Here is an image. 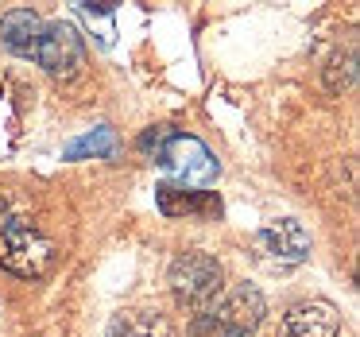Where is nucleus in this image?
I'll return each instance as SVG.
<instances>
[{
    "label": "nucleus",
    "mask_w": 360,
    "mask_h": 337,
    "mask_svg": "<svg viewBox=\"0 0 360 337\" xmlns=\"http://www.w3.org/2000/svg\"><path fill=\"white\" fill-rule=\"evenodd\" d=\"M55 264V241L35 221L32 205L0 190V267L20 279H43Z\"/></svg>",
    "instance_id": "f257e3e1"
},
{
    "label": "nucleus",
    "mask_w": 360,
    "mask_h": 337,
    "mask_svg": "<svg viewBox=\"0 0 360 337\" xmlns=\"http://www.w3.org/2000/svg\"><path fill=\"white\" fill-rule=\"evenodd\" d=\"M267 314V303L259 287L252 283H233L225 287L210 306L190 314L186 337H252Z\"/></svg>",
    "instance_id": "f03ea898"
},
{
    "label": "nucleus",
    "mask_w": 360,
    "mask_h": 337,
    "mask_svg": "<svg viewBox=\"0 0 360 337\" xmlns=\"http://www.w3.org/2000/svg\"><path fill=\"white\" fill-rule=\"evenodd\" d=\"M140 151H148L159 167H167L174 174L171 182H182V186L210 190V182L217 179V159L210 155V148L202 140H194V136H182L167 125L148 128L140 136Z\"/></svg>",
    "instance_id": "7ed1b4c3"
},
{
    "label": "nucleus",
    "mask_w": 360,
    "mask_h": 337,
    "mask_svg": "<svg viewBox=\"0 0 360 337\" xmlns=\"http://www.w3.org/2000/svg\"><path fill=\"white\" fill-rule=\"evenodd\" d=\"M167 287H171L174 303L186 306L190 314H198L225 291V267H221L217 256H210L202 248L179 252L171 272H167Z\"/></svg>",
    "instance_id": "20e7f679"
},
{
    "label": "nucleus",
    "mask_w": 360,
    "mask_h": 337,
    "mask_svg": "<svg viewBox=\"0 0 360 337\" xmlns=\"http://www.w3.org/2000/svg\"><path fill=\"white\" fill-rule=\"evenodd\" d=\"M252 256H256L259 267L267 272H295L298 264H306L310 256V233L298 225L295 217H279L267 221L256 236H252Z\"/></svg>",
    "instance_id": "39448f33"
},
{
    "label": "nucleus",
    "mask_w": 360,
    "mask_h": 337,
    "mask_svg": "<svg viewBox=\"0 0 360 337\" xmlns=\"http://www.w3.org/2000/svg\"><path fill=\"white\" fill-rule=\"evenodd\" d=\"M35 63L55 78H74L86 66V43L74 24H43V39L35 47Z\"/></svg>",
    "instance_id": "423d86ee"
},
{
    "label": "nucleus",
    "mask_w": 360,
    "mask_h": 337,
    "mask_svg": "<svg viewBox=\"0 0 360 337\" xmlns=\"http://www.w3.org/2000/svg\"><path fill=\"white\" fill-rule=\"evenodd\" d=\"M155 205L163 217H190V221H217L221 217V198L217 190H198L182 182H159L155 186Z\"/></svg>",
    "instance_id": "0eeeda50"
},
{
    "label": "nucleus",
    "mask_w": 360,
    "mask_h": 337,
    "mask_svg": "<svg viewBox=\"0 0 360 337\" xmlns=\"http://www.w3.org/2000/svg\"><path fill=\"white\" fill-rule=\"evenodd\" d=\"M283 329L287 337H341V314L326 298H306L287 310Z\"/></svg>",
    "instance_id": "6e6552de"
},
{
    "label": "nucleus",
    "mask_w": 360,
    "mask_h": 337,
    "mask_svg": "<svg viewBox=\"0 0 360 337\" xmlns=\"http://www.w3.org/2000/svg\"><path fill=\"white\" fill-rule=\"evenodd\" d=\"M43 39V20L32 8H12L0 16V47L20 58H35V47Z\"/></svg>",
    "instance_id": "1a4fd4ad"
},
{
    "label": "nucleus",
    "mask_w": 360,
    "mask_h": 337,
    "mask_svg": "<svg viewBox=\"0 0 360 337\" xmlns=\"http://www.w3.org/2000/svg\"><path fill=\"white\" fill-rule=\"evenodd\" d=\"M105 337H179L171 318L159 310H120L109 322Z\"/></svg>",
    "instance_id": "9d476101"
},
{
    "label": "nucleus",
    "mask_w": 360,
    "mask_h": 337,
    "mask_svg": "<svg viewBox=\"0 0 360 337\" xmlns=\"http://www.w3.org/2000/svg\"><path fill=\"white\" fill-rule=\"evenodd\" d=\"M86 151H101V155H109L112 151V132L109 128H97V136H86V140H78V144H70V151H66V155L70 159H78V155H86Z\"/></svg>",
    "instance_id": "9b49d317"
}]
</instances>
